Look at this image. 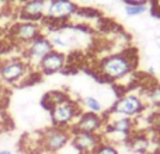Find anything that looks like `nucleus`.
I'll use <instances>...</instances> for the list:
<instances>
[{
  "label": "nucleus",
  "instance_id": "f257e3e1",
  "mask_svg": "<svg viewBox=\"0 0 160 154\" xmlns=\"http://www.w3.org/2000/svg\"><path fill=\"white\" fill-rule=\"evenodd\" d=\"M138 58L135 51H122L101 58L96 66V75L102 81L115 83L128 73L136 70Z\"/></svg>",
  "mask_w": 160,
  "mask_h": 154
},
{
  "label": "nucleus",
  "instance_id": "f03ea898",
  "mask_svg": "<svg viewBox=\"0 0 160 154\" xmlns=\"http://www.w3.org/2000/svg\"><path fill=\"white\" fill-rule=\"evenodd\" d=\"M146 109V104H145L142 95L133 93H124L115 99L112 107L110 108L108 113L119 116H128V118L136 119L139 115L145 112Z\"/></svg>",
  "mask_w": 160,
  "mask_h": 154
},
{
  "label": "nucleus",
  "instance_id": "7ed1b4c3",
  "mask_svg": "<svg viewBox=\"0 0 160 154\" xmlns=\"http://www.w3.org/2000/svg\"><path fill=\"white\" fill-rule=\"evenodd\" d=\"M82 112H83L82 107L78 102H73L72 99H68V101L62 102V104L55 105L53 108L49 109L52 126L70 129L73 126V123L78 121V118Z\"/></svg>",
  "mask_w": 160,
  "mask_h": 154
},
{
  "label": "nucleus",
  "instance_id": "20e7f679",
  "mask_svg": "<svg viewBox=\"0 0 160 154\" xmlns=\"http://www.w3.org/2000/svg\"><path fill=\"white\" fill-rule=\"evenodd\" d=\"M78 10L79 7L73 0H48L44 20L51 24H65L78 13Z\"/></svg>",
  "mask_w": 160,
  "mask_h": 154
},
{
  "label": "nucleus",
  "instance_id": "39448f33",
  "mask_svg": "<svg viewBox=\"0 0 160 154\" xmlns=\"http://www.w3.org/2000/svg\"><path fill=\"white\" fill-rule=\"evenodd\" d=\"M72 139V132L66 128L51 126L41 135V144L42 150L49 154L58 153L62 150Z\"/></svg>",
  "mask_w": 160,
  "mask_h": 154
},
{
  "label": "nucleus",
  "instance_id": "423d86ee",
  "mask_svg": "<svg viewBox=\"0 0 160 154\" xmlns=\"http://www.w3.org/2000/svg\"><path fill=\"white\" fill-rule=\"evenodd\" d=\"M30 73V65L25 60L10 59L0 63V80L7 84H16Z\"/></svg>",
  "mask_w": 160,
  "mask_h": 154
},
{
  "label": "nucleus",
  "instance_id": "0eeeda50",
  "mask_svg": "<svg viewBox=\"0 0 160 154\" xmlns=\"http://www.w3.org/2000/svg\"><path fill=\"white\" fill-rule=\"evenodd\" d=\"M53 51V46L51 44L49 38L45 35H39L37 36L34 41H31L30 44L25 45L24 49V55H25V62L28 65H34V66L38 67L39 62L48 55V53Z\"/></svg>",
  "mask_w": 160,
  "mask_h": 154
},
{
  "label": "nucleus",
  "instance_id": "6e6552de",
  "mask_svg": "<svg viewBox=\"0 0 160 154\" xmlns=\"http://www.w3.org/2000/svg\"><path fill=\"white\" fill-rule=\"evenodd\" d=\"M105 128V119L100 113L82 112L78 121L70 128V132L93 133V135H102Z\"/></svg>",
  "mask_w": 160,
  "mask_h": 154
},
{
  "label": "nucleus",
  "instance_id": "1a4fd4ad",
  "mask_svg": "<svg viewBox=\"0 0 160 154\" xmlns=\"http://www.w3.org/2000/svg\"><path fill=\"white\" fill-rule=\"evenodd\" d=\"M42 34L41 25L37 21H18L11 28V39L18 45H27Z\"/></svg>",
  "mask_w": 160,
  "mask_h": 154
},
{
  "label": "nucleus",
  "instance_id": "9d476101",
  "mask_svg": "<svg viewBox=\"0 0 160 154\" xmlns=\"http://www.w3.org/2000/svg\"><path fill=\"white\" fill-rule=\"evenodd\" d=\"M48 0H24L20 7V18L22 21H37L44 20L47 13Z\"/></svg>",
  "mask_w": 160,
  "mask_h": 154
},
{
  "label": "nucleus",
  "instance_id": "9b49d317",
  "mask_svg": "<svg viewBox=\"0 0 160 154\" xmlns=\"http://www.w3.org/2000/svg\"><path fill=\"white\" fill-rule=\"evenodd\" d=\"M68 59L62 51H51L38 65V69L42 75H55L66 67Z\"/></svg>",
  "mask_w": 160,
  "mask_h": 154
},
{
  "label": "nucleus",
  "instance_id": "f8f14e48",
  "mask_svg": "<svg viewBox=\"0 0 160 154\" xmlns=\"http://www.w3.org/2000/svg\"><path fill=\"white\" fill-rule=\"evenodd\" d=\"M72 142L73 147L78 152H88L93 153L100 143L102 142L101 135H93V133H82V132H72Z\"/></svg>",
  "mask_w": 160,
  "mask_h": 154
},
{
  "label": "nucleus",
  "instance_id": "ddd939ff",
  "mask_svg": "<svg viewBox=\"0 0 160 154\" xmlns=\"http://www.w3.org/2000/svg\"><path fill=\"white\" fill-rule=\"evenodd\" d=\"M152 137L148 136L143 132H133L129 137L127 139V144L129 147L131 152L133 153H139V154H153L152 152Z\"/></svg>",
  "mask_w": 160,
  "mask_h": 154
},
{
  "label": "nucleus",
  "instance_id": "4468645a",
  "mask_svg": "<svg viewBox=\"0 0 160 154\" xmlns=\"http://www.w3.org/2000/svg\"><path fill=\"white\" fill-rule=\"evenodd\" d=\"M142 98H143L145 104H146V108L152 107L160 109V84L148 85L143 90Z\"/></svg>",
  "mask_w": 160,
  "mask_h": 154
},
{
  "label": "nucleus",
  "instance_id": "2eb2a0df",
  "mask_svg": "<svg viewBox=\"0 0 160 154\" xmlns=\"http://www.w3.org/2000/svg\"><path fill=\"white\" fill-rule=\"evenodd\" d=\"M68 99H70V98H69V95H68L65 91L53 90V91H49V93H47L44 95V98H42V105L49 111L51 108H53L55 105L62 104V102L68 101Z\"/></svg>",
  "mask_w": 160,
  "mask_h": 154
},
{
  "label": "nucleus",
  "instance_id": "dca6fc26",
  "mask_svg": "<svg viewBox=\"0 0 160 154\" xmlns=\"http://www.w3.org/2000/svg\"><path fill=\"white\" fill-rule=\"evenodd\" d=\"M82 105L87 109V112H93V113H101L102 112L101 101L93 95L84 97V98L82 99Z\"/></svg>",
  "mask_w": 160,
  "mask_h": 154
},
{
  "label": "nucleus",
  "instance_id": "f3484780",
  "mask_svg": "<svg viewBox=\"0 0 160 154\" xmlns=\"http://www.w3.org/2000/svg\"><path fill=\"white\" fill-rule=\"evenodd\" d=\"M49 41H51V44H52L53 49H56V51L69 48V41H68L66 36L62 35V34H53V35H51Z\"/></svg>",
  "mask_w": 160,
  "mask_h": 154
},
{
  "label": "nucleus",
  "instance_id": "a211bd4d",
  "mask_svg": "<svg viewBox=\"0 0 160 154\" xmlns=\"http://www.w3.org/2000/svg\"><path fill=\"white\" fill-rule=\"evenodd\" d=\"M148 10V4H125V13L128 17H138Z\"/></svg>",
  "mask_w": 160,
  "mask_h": 154
},
{
  "label": "nucleus",
  "instance_id": "6ab92c4d",
  "mask_svg": "<svg viewBox=\"0 0 160 154\" xmlns=\"http://www.w3.org/2000/svg\"><path fill=\"white\" fill-rule=\"evenodd\" d=\"M93 154H119V153H118V150H117L115 144L102 140L101 143L97 146V149L93 152Z\"/></svg>",
  "mask_w": 160,
  "mask_h": 154
},
{
  "label": "nucleus",
  "instance_id": "aec40b11",
  "mask_svg": "<svg viewBox=\"0 0 160 154\" xmlns=\"http://www.w3.org/2000/svg\"><path fill=\"white\" fill-rule=\"evenodd\" d=\"M150 6H152V13L160 16V0H150Z\"/></svg>",
  "mask_w": 160,
  "mask_h": 154
},
{
  "label": "nucleus",
  "instance_id": "412c9836",
  "mask_svg": "<svg viewBox=\"0 0 160 154\" xmlns=\"http://www.w3.org/2000/svg\"><path fill=\"white\" fill-rule=\"evenodd\" d=\"M125 4H148L150 0H124Z\"/></svg>",
  "mask_w": 160,
  "mask_h": 154
},
{
  "label": "nucleus",
  "instance_id": "4be33fe9",
  "mask_svg": "<svg viewBox=\"0 0 160 154\" xmlns=\"http://www.w3.org/2000/svg\"><path fill=\"white\" fill-rule=\"evenodd\" d=\"M153 154H160V140H159V143H158V146H156L155 153H153Z\"/></svg>",
  "mask_w": 160,
  "mask_h": 154
},
{
  "label": "nucleus",
  "instance_id": "5701e85b",
  "mask_svg": "<svg viewBox=\"0 0 160 154\" xmlns=\"http://www.w3.org/2000/svg\"><path fill=\"white\" fill-rule=\"evenodd\" d=\"M0 154H13L10 152V150H7V149H3V150H0Z\"/></svg>",
  "mask_w": 160,
  "mask_h": 154
},
{
  "label": "nucleus",
  "instance_id": "b1692460",
  "mask_svg": "<svg viewBox=\"0 0 160 154\" xmlns=\"http://www.w3.org/2000/svg\"><path fill=\"white\" fill-rule=\"evenodd\" d=\"M79 154H93V153H88V152H79Z\"/></svg>",
  "mask_w": 160,
  "mask_h": 154
}]
</instances>
